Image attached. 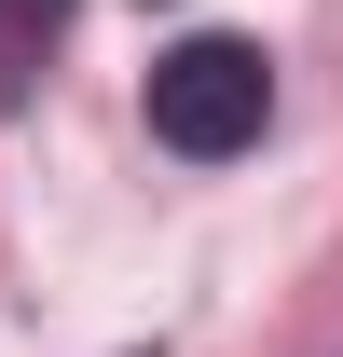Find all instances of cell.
Segmentation results:
<instances>
[{
  "label": "cell",
  "mask_w": 343,
  "mask_h": 357,
  "mask_svg": "<svg viewBox=\"0 0 343 357\" xmlns=\"http://www.w3.org/2000/svg\"><path fill=\"white\" fill-rule=\"evenodd\" d=\"M261 124H275V69H261V42L206 28V42L151 55V137H165L178 165H234Z\"/></svg>",
  "instance_id": "1"
},
{
  "label": "cell",
  "mask_w": 343,
  "mask_h": 357,
  "mask_svg": "<svg viewBox=\"0 0 343 357\" xmlns=\"http://www.w3.org/2000/svg\"><path fill=\"white\" fill-rule=\"evenodd\" d=\"M55 28H69V0H0V110L42 83V55H55Z\"/></svg>",
  "instance_id": "2"
}]
</instances>
